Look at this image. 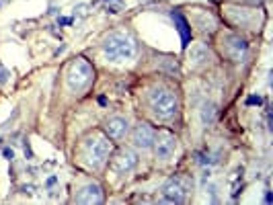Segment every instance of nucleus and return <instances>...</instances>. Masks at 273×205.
Returning <instances> with one entry per match:
<instances>
[{
	"label": "nucleus",
	"mask_w": 273,
	"mask_h": 205,
	"mask_svg": "<svg viewBox=\"0 0 273 205\" xmlns=\"http://www.w3.org/2000/svg\"><path fill=\"white\" fill-rule=\"evenodd\" d=\"M136 41L128 33H111L103 41V54L109 62H122L132 60L136 56Z\"/></svg>",
	"instance_id": "f257e3e1"
},
{
	"label": "nucleus",
	"mask_w": 273,
	"mask_h": 205,
	"mask_svg": "<svg viewBox=\"0 0 273 205\" xmlns=\"http://www.w3.org/2000/svg\"><path fill=\"white\" fill-rule=\"evenodd\" d=\"M148 102H150L152 113H154L158 119H170V117H175L177 111H179L177 95L173 91L164 89V87L152 89L150 97H148Z\"/></svg>",
	"instance_id": "f03ea898"
},
{
	"label": "nucleus",
	"mask_w": 273,
	"mask_h": 205,
	"mask_svg": "<svg viewBox=\"0 0 273 205\" xmlns=\"http://www.w3.org/2000/svg\"><path fill=\"white\" fill-rule=\"evenodd\" d=\"M111 154V142L109 138H105V135L101 133H95L89 138V142L84 144V158H87V162L93 166V168H101L107 158Z\"/></svg>",
	"instance_id": "7ed1b4c3"
},
{
	"label": "nucleus",
	"mask_w": 273,
	"mask_h": 205,
	"mask_svg": "<svg viewBox=\"0 0 273 205\" xmlns=\"http://www.w3.org/2000/svg\"><path fill=\"white\" fill-rule=\"evenodd\" d=\"M93 78H95L93 66L84 58H78V60H74L70 64V68H68L66 82H68V89H70V91H82V89L89 87Z\"/></svg>",
	"instance_id": "20e7f679"
},
{
	"label": "nucleus",
	"mask_w": 273,
	"mask_h": 205,
	"mask_svg": "<svg viewBox=\"0 0 273 205\" xmlns=\"http://www.w3.org/2000/svg\"><path fill=\"white\" fill-rule=\"evenodd\" d=\"M152 146H154V154H156L158 160H168L177 150V138L173 133L162 131L154 138V144Z\"/></svg>",
	"instance_id": "39448f33"
},
{
	"label": "nucleus",
	"mask_w": 273,
	"mask_h": 205,
	"mask_svg": "<svg viewBox=\"0 0 273 205\" xmlns=\"http://www.w3.org/2000/svg\"><path fill=\"white\" fill-rule=\"evenodd\" d=\"M136 164H138V154H136L134 150H130V148H124L113 156L111 168L117 175H126V173H130V170L136 168Z\"/></svg>",
	"instance_id": "423d86ee"
},
{
	"label": "nucleus",
	"mask_w": 273,
	"mask_h": 205,
	"mask_svg": "<svg viewBox=\"0 0 273 205\" xmlns=\"http://www.w3.org/2000/svg\"><path fill=\"white\" fill-rule=\"evenodd\" d=\"M185 195H187L185 183H183V179H179V177L168 179V181L162 185V199L168 201V203H183V201H185Z\"/></svg>",
	"instance_id": "0eeeda50"
},
{
	"label": "nucleus",
	"mask_w": 273,
	"mask_h": 205,
	"mask_svg": "<svg viewBox=\"0 0 273 205\" xmlns=\"http://www.w3.org/2000/svg\"><path fill=\"white\" fill-rule=\"evenodd\" d=\"M154 138H156V131L152 129L148 123H138V125H136V129H134V135H132L134 144L138 146V148H142V150L152 148Z\"/></svg>",
	"instance_id": "6e6552de"
},
{
	"label": "nucleus",
	"mask_w": 273,
	"mask_h": 205,
	"mask_svg": "<svg viewBox=\"0 0 273 205\" xmlns=\"http://www.w3.org/2000/svg\"><path fill=\"white\" fill-rule=\"evenodd\" d=\"M76 203H84V205H93V203H103V189L97 183H89L84 185L82 189L76 193Z\"/></svg>",
	"instance_id": "1a4fd4ad"
},
{
	"label": "nucleus",
	"mask_w": 273,
	"mask_h": 205,
	"mask_svg": "<svg viewBox=\"0 0 273 205\" xmlns=\"http://www.w3.org/2000/svg\"><path fill=\"white\" fill-rule=\"evenodd\" d=\"M128 119L124 117H109L105 121V133L109 140H122L128 133Z\"/></svg>",
	"instance_id": "9d476101"
},
{
	"label": "nucleus",
	"mask_w": 273,
	"mask_h": 205,
	"mask_svg": "<svg viewBox=\"0 0 273 205\" xmlns=\"http://www.w3.org/2000/svg\"><path fill=\"white\" fill-rule=\"evenodd\" d=\"M226 49H228V56L234 60V62H241L245 56H247V41L243 37H238V35H232L226 39Z\"/></svg>",
	"instance_id": "9b49d317"
},
{
	"label": "nucleus",
	"mask_w": 273,
	"mask_h": 205,
	"mask_svg": "<svg viewBox=\"0 0 273 205\" xmlns=\"http://www.w3.org/2000/svg\"><path fill=\"white\" fill-rule=\"evenodd\" d=\"M173 21H175V25L179 29L183 47H187V45H189V41H191V25L187 23V19L181 14V10H173Z\"/></svg>",
	"instance_id": "f8f14e48"
},
{
	"label": "nucleus",
	"mask_w": 273,
	"mask_h": 205,
	"mask_svg": "<svg viewBox=\"0 0 273 205\" xmlns=\"http://www.w3.org/2000/svg\"><path fill=\"white\" fill-rule=\"evenodd\" d=\"M208 56H210L208 45H203V43L193 45V47L189 49V60H191V62H195V64H203V62L208 60Z\"/></svg>",
	"instance_id": "ddd939ff"
},
{
	"label": "nucleus",
	"mask_w": 273,
	"mask_h": 205,
	"mask_svg": "<svg viewBox=\"0 0 273 205\" xmlns=\"http://www.w3.org/2000/svg\"><path fill=\"white\" fill-rule=\"evenodd\" d=\"M216 113H218V107L214 105V102H203V107H201V123L206 127L212 125L214 119H216Z\"/></svg>",
	"instance_id": "4468645a"
},
{
	"label": "nucleus",
	"mask_w": 273,
	"mask_h": 205,
	"mask_svg": "<svg viewBox=\"0 0 273 205\" xmlns=\"http://www.w3.org/2000/svg\"><path fill=\"white\" fill-rule=\"evenodd\" d=\"M8 78H10V72L4 68V64H0V84H4Z\"/></svg>",
	"instance_id": "2eb2a0df"
},
{
	"label": "nucleus",
	"mask_w": 273,
	"mask_h": 205,
	"mask_svg": "<svg viewBox=\"0 0 273 205\" xmlns=\"http://www.w3.org/2000/svg\"><path fill=\"white\" fill-rule=\"evenodd\" d=\"M261 102H263L261 97H249L247 99V105H261Z\"/></svg>",
	"instance_id": "dca6fc26"
},
{
	"label": "nucleus",
	"mask_w": 273,
	"mask_h": 205,
	"mask_svg": "<svg viewBox=\"0 0 273 205\" xmlns=\"http://www.w3.org/2000/svg\"><path fill=\"white\" fill-rule=\"evenodd\" d=\"M21 191L25 195H33V193H35V187H33V185H25V187H21Z\"/></svg>",
	"instance_id": "f3484780"
},
{
	"label": "nucleus",
	"mask_w": 273,
	"mask_h": 205,
	"mask_svg": "<svg viewBox=\"0 0 273 205\" xmlns=\"http://www.w3.org/2000/svg\"><path fill=\"white\" fill-rule=\"evenodd\" d=\"M84 10H87V4H80L78 8H74V16H84V14H87Z\"/></svg>",
	"instance_id": "a211bd4d"
},
{
	"label": "nucleus",
	"mask_w": 273,
	"mask_h": 205,
	"mask_svg": "<svg viewBox=\"0 0 273 205\" xmlns=\"http://www.w3.org/2000/svg\"><path fill=\"white\" fill-rule=\"evenodd\" d=\"M2 154H4V158H8V160H12V158H14V152H12L10 148H4V152H2Z\"/></svg>",
	"instance_id": "6ab92c4d"
},
{
	"label": "nucleus",
	"mask_w": 273,
	"mask_h": 205,
	"mask_svg": "<svg viewBox=\"0 0 273 205\" xmlns=\"http://www.w3.org/2000/svg\"><path fill=\"white\" fill-rule=\"evenodd\" d=\"M56 181H58L56 177H49V179L45 181V185H47V187H54V185H56Z\"/></svg>",
	"instance_id": "aec40b11"
},
{
	"label": "nucleus",
	"mask_w": 273,
	"mask_h": 205,
	"mask_svg": "<svg viewBox=\"0 0 273 205\" xmlns=\"http://www.w3.org/2000/svg\"><path fill=\"white\" fill-rule=\"evenodd\" d=\"M251 2H263V0H251Z\"/></svg>",
	"instance_id": "412c9836"
}]
</instances>
